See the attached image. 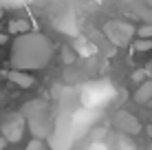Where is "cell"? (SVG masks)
<instances>
[{"label": "cell", "instance_id": "5", "mask_svg": "<svg viewBox=\"0 0 152 150\" xmlns=\"http://www.w3.org/2000/svg\"><path fill=\"white\" fill-rule=\"evenodd\" d=\"M106 33H108V38H110L113 42L124 44V42H128L130 35H132V27H130V24H126V22L121 24L119 20H113V22L106 27Z\"/></svg>", "mask_w": 152, "mask_h": 150}, {"label": "cell", "instance_id": "18", "mask_svg": "<svg viewBox=\"0 0 152 150\" xmlns=\"http://www.w3.org/2000/svg\"><path fill=\"white\" fill-rule=\"evenodd\" d=\"M150 71H152V66H150Z\"/></svg>", "mask_w": 152, "mask_h": 150}, {"label": "cell", "instance_id": "15", "mask_svg": "<svg viewBox=\"0 0 152 150\" xmlns=\"http://www.w3.org/2000/svg\"><path fill=\"white\" fill-rule=\"evenodd\" d=\"M91 150H106V148H104V146H99V143H95V146H93Z\"/></svg>", "mask_w": 152, "mask_h": 150}, {"label": "cell", "instance_id": "6", "mask_svg": "<svg viewBox=\"0 0 152 150\" xmlns=\"http://www.w3.org/2000/svg\"><path fill=\"white\" fill-rule=\"evenodd\" d=\"M7 77L13 82V84H18V86H22V89H31V86L35 84V80H33V75H29L27 71H18V69H11L7 73Z\"/></svg>", "mask_w": 152, "mask_h": 150}, {"label": "cell", "instance_id": "14", "mask_svg": "<svg viewBox=\"0 0 152 150\" xmlns=\"http://www.w3.org/2000/svg\"><path fill=\"white\" fill-rule=\"evenodd\" d=\"M4 42H7V35H4V33H0V44H4Z\"/></svg>", "mask_w": 152, "mask_h": 150}, {"label": "cell", "instance_id": "9", "mask_svg": "<svg viewBox=\"0 0 152 150\" xmlns=\"http://www.w3.org/2000/svg\"><path fill=\"white\" fill-rule=\"evenodd\" d=\"M152 49V40H145V38H141L134 42V51H150Z\"/></svg>", "mask_w": 152, "mask_h": 150}, {"label": "cell", "instance_id": "11", "mask_svg": "<svg viewBox=\"0 0 152 150\" xmlns=\"http://www.w3.org/2000/svg\"><path fill=\"white\" fill-rule=\"evenodd\" d=\"M137 35L139 38H145V40H152V24H143V27L137 29Z\"/></svg>", "mask_w": 152, "mask_h": 150}, {"label": "cell", "instance_id": "17", "mask_svg": "<svg viewBox=\"0 0 152 150\" xmlns=\"http://www.w3.org/2000/svg\"><path fill=\"white\" fill-rule=\"evenodd\" d=\"M0 13H2V9H0Z\"/></svg>", "mask_w": 152, "mask_h": 150}, {"label": "cell", "instance_id": "2", "mask_svg": "<svg viewBox=\"0 0 152 150\" xmlns=\"http://www.w3.org/2000/svg\"><path fill=\"white\" fill-rule=\"evenodd\" d=\"M22 115H24V119L29 121L31 132L38 139H42L44 135L51 132V117H49V110H46L44 102H29V104H24Z\"/></svg>", "mask_w": 152, "mask_h": 150}, {"label": "cell", "instance_id": "4", "mask_svg": "<svg viewBox=\"0 0 152 150\" xmlns=\"http://www.w3.org/2000/svg\"><path fill=\"white\" fill-rule=\"evenodd\" d=\"M115 126H117L121 132H126V135H139V132H141V121L134 115L124 113V110L117 113V117H115Z\"/></svg>", "mask_w": 152, "mask_h": 150}, {"label": "cell", "instance_id": "10", "mask_svg": "<svg viewBox=\"0 0 152 150\" xmlns=\"http://www.w3.org/2000/svg\"><path fill=\"white\" fill-rule=\"evenodd\" d=\"M27 150H49V146H46V143L42 141V139L35 137V139H31V143L27 146Z\"/></svg>", "mask_w": 152, "mask_h": 150}, {"label": "cell", "instance_id": "12", "mask_svg": "<svg viewBox=\"0 0 152 150\" xmlns=\"http://www.w3.org/2000/svg\"><path fill=\"white\" fill-rule=\"evenodd\" d=\"M145 75H148V71H143V69H141V71H134V82H145Z\"/></svg>", "mask_w": 152, "mask_h": 150}, {"label": "cell", "instance_id": "8", "mask_svg": "<svg viewBox=\"0 0 152 150\" xmlns=\"http://www.w3.org/2000/svg\"><path fill=\"white\" fill-rule=\"evenodd\" d=\"M9 29H11L13 33L18 31V35H20V33H27V31H29V24L24 22V20H13V22H11V27H9Z\"/></svg>", "mask_w": 152, "mask_h": 150}, {"label": "cell", "instance_id": "16", "mask_svg": "<svg viewBox=\"0 0 152 150\" xmlns=\"http://www.w3.org/2000/svg\"><path fill=\"white\" fill-rule=\"evenodd\" d=\"M148 4H150V7H152V0H148Z\"/></svg>", "mask_w": 152, "mask_h": 150}, {"label": "cell", "instance_id": "13", "mask_svg": "<svg viewBox=\"0 0 152 150\" xmlns=\"http://www.w3.org/2000/svg\"><path fill=\"white\" fill-rule=\"evenodd\" d=\"M7 143H9L7 139H4V137H0V150H4V146H7Z\"/></svg>", "mask_w": 152, "mask_h": 150}, {"label": "cell", "instance_id": "7", "mask_svg": "<svg viewBox=\"0 0 152 150\" xmlns=\"http://www.w3.org/2000/svg\"><path fill=\"white\" fill-rule=\"evenodd\" d=\"M152 100V80H145L139 84L137 93H134V102L137 104H145V102Z\"/></svg>", "mask_w": 152, "mask_h": 150}, {"label": "cell", "instance_id": "3", "mask_svg": "<svg viewBox=\"0 0 152 150\" xmlns=\"http://www.w3.org/2000/svg\"><path fill=\"white\" fill-rule=\"evenodd\" d=\"M22 132H24V115L22 113H11V115L4 117L2 121V137L7 141H20L22 139Z\"/></svg>", "mask_w": 152, "mask_h": 150}, {"label": "cell", "instance_id": "1", "mask_svg": "<svg viewBox=\"0 0 152 150\" xmlns=\"http://www.w3.org/2000/svg\"><path fill=\"white\" fill-rule=\"evenodd\" d=\"M51 53H53V46L44 33L27 31V33L15 35L9 60H11V66L18 71H35L49 64Z\"/></svg>", "mask_w": 152, "mask_h": 150}]
</instances>
